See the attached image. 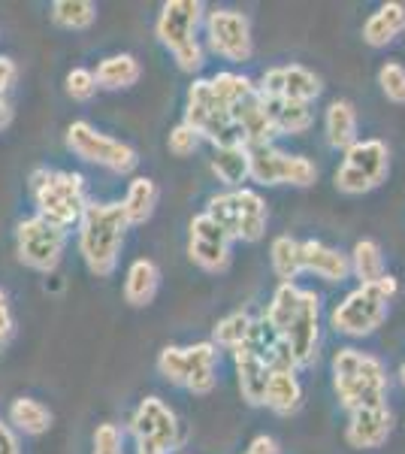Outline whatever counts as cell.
Wrapping results in <instances>:
<instances>
[{
    "label": "cell",
    "mask_w": 405,
    "mask_h": 454,
    "mask_svg": "<svg viewBox=\"0 0 405 454\" xmlns=\"http://www.w3.org/2000/svg\"><path fill=\"white\" fill-rule=\"evenodd\" d=\"M263 321L276 331L297 370H306L321 355V297L297 282H278Z\"/></svg>",
    "instance_id": "cell-1"
},
{
    "label": "cell",
    "mask_w": 405,
    "mask_h": 454,
    "mask_svg": "<svg viewBox=\"0 0 405 454\" xmlns=\"http://www.w3.org/2000/svg\"><path fill=\"white\" fill-rule=\"evenodd\" d=\"M128 231L130 227L124 222L121 203H88L76 224V248L88 273L97 279H109L119 270Z\"/></svg>",
    "instance_id": "cell-2"
},
{
    "label": "cell",
    "mask_w": 405,
    "mask_h": 454,
    "mask_svg": "<svg viewBox=\"0 0 405 454\" xmlns=\"http://www.w3.org/2000/svg\"><path fill=\"white\" fill-rule=\"evenodd\" d=\"M330 376H333L336 400L345 412L366 406H385L390 391V376L381 357L372 351L342 346L336 348L333 361H330Z\"/></svg>",
    "instance_id": "cell-3"
},
{
    "label": "cell",
    "mask_w": 405,
    "mask_h": 454,
    "mask_svg": "<svg viewBox=\"0 0 405 454\" xmlns=\"http://www.w3.org/2000/svg\"><path fill=\"white\" fill-rule=\"evenodd\" d=\"M206 6L200 0H167L154 19V36L173 55L182 73H200L206 64V49L200 43V27Z\"/></svg>",
    "instance_id": "cell-4"
},
{
    "label": "cell",
    "mask_w": 405,
    "mask_h": 454,
    "mask_svg": "<svg viewBox=\"0 0 405 454\" xmlns=\"http://www.w3.org/2000/svg\"><path fill=\"white\" fill-rule=\"evenodd\" d=\"M27 192H31V200L36 212L34 215L46 218V222L64 227L79 224L82 212L88 209V185L82 173L73 170H49V167H36L27 179Z\"/></svg>",
    "instance_id": "cell-5"
},
{
    "label": "cell",
    "mask_w": 405,
    "mask_h": 454,
    "mask_svg": "<svg viewBox=\"0 0 405 454\" xmlns=\"http://www.w3.org/2000/svg\"><path fill=\"white\" fill-rule=\"evenodd\" d=\"M400 291L396 276H385L375 285H357L330 309V327L348 340H366L378 331L390 315V300Z\"/></svg>",
    "instance_id": "cell-6"
},
{
    "label": "cell",
    "mask_w": 405,
    "mask_h": 454,
    "mask_svg": "<svg viewBox=\"0 0 405 454\" xmlns=\"http://www.w3.org/2000/svg\"><path fill=\"white\" fill-rule=\"evenodd\" d=\"M218 361L221 351L209 340L191 346H164L158 351V376L167 385L182 387L194 397H209L218 387Z\"/></svg>",
    "instance_id": "cell-7"
},
{
    "label": "cell",
    "mask_w": 405,
    "mask_h": 454,
    "mask_svg": "<svg viewBox=\"0 0 405 454\" xmlns=\"http://www.w3.org/2000/svg\"><path fill=\"white\" fill-rule=\"evenodd\" d=\"M203 212L230 233L233 243H261L267 237L269 209L254 188H230V192L212 194Z\"/></svg>",
    "instance_id": "cell-8"
},
{
    "label": "cell",
    "mask_w": 405,
    "mask_h": 454,
    "mask_svg": "<svg viewBox=\"0 0 405 454\" xmlns=\"http://www.w3.org/2000/svg\"><path fill=\"white\" fill-rule=\"evenodd\" d=\"M182 121H185L188 128L200 137V140L209 143L212 149H218V145L242 143L239 130H237V121H233V109L215 94L209 76L194 79V82L188 85L185 115H182ZM242 145H245V143H242Z\"/></svg>",
    "instance_id": "cell-9"
},
{
    "label": "cell",
    "mask_w": 405,
    "mask_h": 454,
    "mask_svg": "<svg viewBox=\"0 0 405 454\" xmlns=\"http://www.w3.org/2000/svg\"><path fill=\"white\" fill-rule=\"evenodd\" d=\"M387 173H390L387 143L378 140V137H363V140H357L351 149L342 152V164H339L333 173V185H336V192H342L348 197H360V194L375 192V188L387 179Z\"/></svg>",
    "instance_id": "cell-10"
},
{
    "label": "cell",
    "mask_w": 405,
    "mask_h": 454,
    "mask_svg": "<svg viewBox=\"0 0 405 454\" xmlns=\"http://www.w3.org/2000/svg\"><path fill=\"white\" fill-rule=\"evenodd\" d=\"M64 143H67V149L73 152V158L100 167V170H109L115 176L134 173L139 164V155H136L134 145L103 134L100 128H94V124L85 119L70 124L67 134H64Z\"/></svg>",
    "instance_id": "cell-11"
},
{
    "label": "cell",
    "mask_w": 405,
    "mask_h": 454,
    "mask_svg": "<svg viewBox=\"0 0 405 454\" xmlns=\"http://www.w3.org/2000/svg\"><path fill=\"white\" fill-rule=\"evenodd\" d=\"M70 231L46 222L40 215L21 218L16 227V258L34 273H55L61 267L64 254H67Z\"/></svg>",
    "instance_id": "cell-12"
},
{
    "label": "cell",
    "mask_w": 405,
    "mask_h": 454,
    "mask_svg": "<svg viewBox=\"0 0 405 454\" xmlns=\"http://www.w3.org/2000/svg\"><path fill=\"white\" fill-rule=\"evenodd\" d=\"M128 436L134 445H145V449H158L164 454H173L185 442V427H182L175 409L160 397H143L134 406L128 419Z\"/></svg>",
    "instance_id": "cell-13"
},
{
    "label": "cell",
    "mask_w": 405,
    "mask_h": 454,
    "mask_svg": "<svg viewBox=\"0 0 405 454\" xmlns=\"http://www.w3.org/2000/svg\"><path fill=\"white\" fill-rule=\"evenodd\" d=\"M252 158V176L248 182L263 188H312L318 182V164L306 155H293V152L278 149L276 143L267 145H252L248 149Z\"/></svg>",
    "instance_id": "cell-14"
},
{
    "label": "cell",
    "mask_w": 405,
    "mask_h": 454,
    "mask_svg": "<svg viewBox=\"0 0 405 454\" xmlns=\"http://www.w3.org/2000/svg\"><path fill=\"white\" fill-rule=\"evenodd\" d=\"M203 36L212 55L230 64H248L254 55L252 21L239 10H209L203 19Z\"/></svg>",
    "instance_id": "cell-15"
},
{
    "label": "cell",
    "mask_w": 405,
    "mask_h": 454,
    "mask_svg": "<svg viewBox=\"0 0 405 454\" xmlns=\"http://www.w3.org/2000/svg\"><path fill=\"white\" fill-rule=\"evenodd\" d=\"M188 258L203 273H227L233 261V237L206 212H197L188 224Z\"/></svg>",
    "instance_id": "cell-16"
},
{
    "label": "cell",
    "mask_w": 405,
    "mask_h": 454,
    "mask_svg": "<svg viewBox=\"0 0 405 454\" xmlns=\"http://www.w3.org/2000/svg\"><path fill=\"white\" fill-rule=\"evenodd\" d=\"M257 85V94L267 100H293V104H308L323 94V82L315 70L303 67V64H278V67H269L261 76Z\"/></svg>",
    "instance_id": "cell-17"
},
{
    "label": "cell",
    "mask_w": 405,
    "mask_h": 454,
    "mask_svg": "<svg viewBox=\"0 0 405 454\" xmlns=\"http://www.w3.org/2000/svg\"><path fill=\"white\" fill-rule=\"evenodd\" d=\"M393 434V412L390 406H366L348 412V424H345V442L357 451H375L387 442Z\"/></svg>",
    "instance_id": "cell-18"
},
{
    "label": "cell",
    "mask_w": 405,
    "mask_h": 454,
    "mask_svg": "<svg viewBox=\"0 0 405 454\" xmlns=\"http://www.w3.org/2000/svg\"><path fill=\"white\" fill-rule=\"evenodd\" d=\"M303 273L327 285H342L351 279V258L348 252L327 246L323 239H303Z\"/></svg>",
    "instance_id": "cell-19"
},
{
    "label": "cell",
    "mask_w": 405,
    "mask_h": 454,
    "mask_svg": "<svg viewBox=\"0 0 405 454\" xmlns=\"http://www.w3.org/2000/svg\"><path fill=\"white\" fill-rule=\"evenodd\" d=\"M233 355V370H237V385H239V394L248 406H263V391H267V382H269V361L254 351L252 346H239Z\"/></svg>",
    "instance_id": "cell-20"
},
{
    "label": "cell",
    "mask_w": 405,
    "mask_h": 454,
    "mask_svg": "<svg viewBox=\"0 0 405 454\" xmlns=\"http://www.w3.org/2000/svg\"><path fill=\"white\" fill-rule=\"evenodd\" d=\"M323 140L333 152L351 149L360 140V115L351 100L336 98L327 104L323 109Z\"/></svg>",
    "instance_id": "cell-21"
},
{
    "label": "cell",
    "mask_w": 405,
    "mask_h": 454,
    "mask_svg": "<svg viewBox=\"0 0 405 454\" xmlns=\"http://www.w3.org/2000/svg\"><path fill=\"white\" fill-rule=\"evenodd\" d=\"M263 406L269 412L282 415H297L300 406H303V382H300V370L293 367H276L269 370V382L267 391H263Z\"/></svg>",
    "instance_id": "cell-22"
},
{
    "label": "cell",
    "mask_w": 405,
    "mask_h": 454,
    "mask_svg": "<svg viewBox=\"0 0 405 454\" xmlns=\"http://www.w3.org/2000/svg\"><path fill=\"white\" fill-rule=\"evenodd\" d=\"M405 34V4H381L378 10L370 12V19L363 21V43L370 49H387L390 43H396Z\"/></svg>",
    "instance_id": "cell-23"
},
{
    "label": "cell",
    "mask_w": 405,
    "mask_h": 454,
    "mask_svg": "<svg viewBox=\"0 0 405 454\" xmlns=\"http://www.w3.org/2000/svg\"><path fill=\"white\" fill-rule=\"evenodd\" d=\"M209 170L230 192V188H245L248 176H252V158H248V145L233 143V145H218L212 149Z\"/></svg>",
    "instance_id": "cell-24"
},
{
    "label": "cell",
    "mask_w": 405,
    "mask_h": 454,
    "mask_svg": "<svg viewBox=\"0 0 405 454\" xmlns=\"http://www.w3.org/2000/svg\"><path fill=\"white\" fill-rule=\"evenodd\" d=\"M160 291V270L152 258H136L124 273V303L134 309H145L154 303Z\"/></svg>",
    "instance_id": "cell-25"
},
{
    "label": "cell",
    "mask_w": 405,
    "mask_h": 454,
    "mask_svg": "<svg viewBox=\"0 0 405 454\" xmlns=\"http://www.w3.org/2000/svg\"><path fill=\"white\" fill-rule=\"evenodd\" d=\"M160 192H158V182L149 179V176H134L128 182V192L121 197V212H124V222L128 227H139L145 222H152L154 209H158Z\"/></svg>",
    "instance_id": "cell-26"
},
{
    "label": "cell",
    "mask_w": 405,
    "mask_h": 454,
    "mask_svg": "<svg viewBox=\"0 0 405 454\" xmlns=\"http://www.w3.org/2000/svg\"><path fill=\"white\" fill-rule=\"evenodd\" d=\"M263 100L267 109V119L272 124V134L276 137H303L308 128L315 124V113L308 104H293V100Z\"/></svg>",
    "instance_id": "cell-27"
},
{
    "label": "cell",
    "mask_w": 405,
    "mask_h": 454,
    "mask_svg": "<svg viewBox=\"0 0 405 454\" xmlns=\"http://www.w3.org/2000/svg\"><path fill=\"white\" fill-rule=\"evenodd\" d=\"M94 76H97L100 91H128V88H134L139 82V76H143V64L130 52L106 55V58H100Z\"/></svg>",
    "instance_id": "cell-28"
},
{
    "label": "cell",
    "mask_w": 405,
    "mask_h": 454,
    "mask_svg": "<svg viewBox=\"0 0 405 454\" xmlns=\"http://www.w3.org/2000/svg\"><path fill=\"white\" fill-rule=\"evenodd\" d=\"M51 421H55L51 409L36 397H16L10 403V409H6V424H10V427L21 436L49 434Z\"/></svg>",
    "instance_id": "cell-29"
},
{
    "label": "cell",
    "mask_w": 405,
    "mask_h": 454,
    "mask_svg": "<svg viewBox=\"0 0 405 454\" xmlns=\"http://www.w3.org/2000/svg\"><path fill=\"white\" fill-rule=\"evenodd\" d=\"M351 258V276L360 285H375L387 276V261H385V248L375 239H357L354 248L348 252Z\"/></svg>",
    "instance_id": "cell-30"
},
{
    "label": "cell",
    "mask_w": 405,
    "mask_h": 454,
    "mask_svg": "<svg viewBox=\"0 0 405 454\" xmlns=\"http://www.w3.org/2000/svg\"><path fill=\"white\" fill-rule=\"evenodd\" d=\"M269 263L278 282H297L303 276V239L297 237H276L269 243Z\"/></svg>",
    "instance_id": "cell-31"
},
{
    "label": "cell",
    "mask_w": 405,
    "mask_h": 454,
    "mask_svg": "<svg viewBox=\"0 0 405 454\" xmlns=\"http://www.w3.org/2000/svg\"><path fill=\"white\" fill-rule=\"evenodd\" d=\"M49 19L61 31H88L97 21V4H91V0H55L49 6Z\"/></svg>",
    "instance_id": "cell-32"
},
{
    "label": "cell",
    "mask_w": 405,
    "mask_h": 454,
    "mask_svg": "<svg viewBox=\"0 0 405 454\" xmlns=\"http://www.w3.org/2000/svg\"><path fill=\"white\" fill-rule=\"evenodd\" d=\"M252 327H254V315L252 312H245V309L230 312V315H224V318H221L215 327H212V340L209 342L218 351L221 348H224V351H237L242 342L248 340Z\"/></svg>",
    "instance_id": "cell-33"
},
{
    "label": "cell",
    "mask_w": 405,
    "mask_h": 454,
    "mask_svg": "<svg viewBox=\"0 0 405 454\" xmlns=\"http://www.w3.org/2000/svg\"><path fill=\"white\" fill-rule=\"evenodd\" d=\"M378 88L381 94L396 106H405V64L402 61H385L378 67Z\"/></svg>",
    "instance_id": "cell-34"
},
{
    "label": "cell",
    "mask_w": 405,
    "mask_h": 454,
    "mask_svg": "<svg viewBox=\"0 0 405 454\" xmlns=\"http://www.w3.org/2000/svg\"><path fill=\"white\" fill-rule=\"evenodd\" d=\"M64 91H67V98H73L76 104H88V100L100 91L97 76H94V70H88V67H73L67 73V79H64Z\"/></svg>",
    "instance_id": "cell-35"
},
{
    "label": "cell",
    "mask_w": 405,
    "mask_h": 454,
    "mask_svg": "<svg viewBox=\"0 0 405 454\" xmlns=\"http://www.w3.org/2000/svg\"><path fill=\"white\" fill-rule=\"evenodd\" d=\"M91 454H128L124 451V430L113 421L97 424L91 436Z\"/></svg>",
    "instance_id": "cell-36"
},
{
    "label": "cell",
    "mask_w": 405,
    "mask_h": 454,
    "mask_svg": "<svg viewBox=\"0 0 405 454\" xmlns=\"http://www.w3.org/2000/svg\"><path fill=\"white\" fill-rule=\"evenodd\" d=\"M200 137L194 134V130L188 128L185 121H179L173 130L167 134V149H169V155H175V158H191L197 149H200Z\"/></svg>",
    "instance_id": "cell-37"
},
{
    "label": "cell",
    "mask_w": 405,
    "mask_h": 454,
    "mask_svg": "<svg viewBox=\"0 0 405 454\" xmlns=\"http://www.w3.org/2000/svg\"><path fill=\"white\" fill-rule=\"evenodd\" d=\"M12 333H16V318H12L10 297H6V291L0 288V351L10 346Z\"/></svg>",
    "instance_id": "cell-38"
},
{
    "label": "cell",
    "mask_w": 405,
    "mask_h": 454,
    "mask_svg": "<svg viewBox=\"0 0 405 454\" xmlns=\"http://www.w3.org/2000/svg\"><path fill=\"white\" fill-rule=\"evenodd\" d=\"M16 79H19L16 61H12V58H6V55H0V98H6V91L16 85Z\"/></svg>",
    "instance_id": "cell-39"
},
{
    "label": "cell",
    "mask_w": 405,
    "mask_h": 454,
    "mask_svg": "<svg viewBox=\"0 0 405 454\" xmlns=\"http://www.w3.org/2000/svg\"><path fill=\"white\" fill-rule=\"evenodd\" d=\"M242 454H282V445H278L276 436L261 434V436H254L252 442H248V449Z\"/></svg>",
    "instance_id": "cell-40"
},
{
    "label": "cell",
    "mask_w": 405,
    "mask_h": 454,
    "mask_svg": "<svg viewBox=\"0 0 405 454\" xmlns=\"http://www.w3.org/2000/svg\"><path fill=\"white\" fill-rule=\"evenodd\" d=\"M0 454H21L19 434L6 421H0Z\"/></svg>",
    "instance_id": "cell-41"
},
{
    "label": "cell",
    "mask_w": 405,
    "mask_h": 454,
    "mask_svg": "<svg viewBox=\"0 0 405 454\" xmlns=\"http://www.w3.org/2000/svg\"><path fill=\"white\" fill-rule=\"evenodd\" d=\"M12 124V104L10 98H0V134Z\"/></svg>",
    "instance_id": "cell-42"
},
{
    "label": "cell",
    "mask_w": 405,
    "mask_h": 454,
    "mask_svg": "<svg viewBox=\"0 0 405 454\" xmlns=\"http://www.w3.org/2000/svg\"><path fill=\"white\" fill-rule=\"evenodd\" d=\"M136 454H164V451H158V449H145V445H136Z\"/></svg>",
    "instance_id": "cell-43"
},
{
    "label": "cell",
    "mask_w": 405,
    "mask_h": 454,
    "mask_svg": "<svg viewBox=\"0 0 405 454\" xmlns=\"http://www.w3.org/2000/svg\"><path fill=\"white\" fill-rule=\"evenodd\" d=\"M400 385L405 387V361H402V367H400Z\"/></svg>",
    "instance_id": "cell-44"
}]
</instances>
